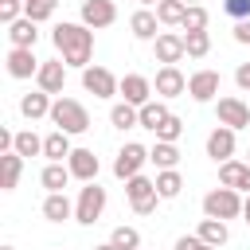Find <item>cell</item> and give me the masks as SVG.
<instances>
[{
	"instance_id": "cell-13",
	"label": "cell",
	"mask_w": 250,
	"mask_h": 250,
	"mask_svg": "<svg viewBox=\"0 0 250 250\" xmlns=\"http://www.w3.org/2000/svg\"><path fill=\"white\" fill-rule=\"evenodd\" d=\"M39 59L31 55V47H12L8 51V74L12 78H31V74H39Z\"/></svg>"
},
{
	"instance_id": "cell-38",
	"label": "cell",
	"mask_w": 250,
	"mask_h": 250,
	"mask_svg": "<svg viewBox=\"0 0 250 250\" xmlns=\"http://www.w3.org/2000/svg\"><path fill=\"white\" fill-rule=\"evenodd\" d=\"M223 12L238 23V20H250V0H223Z\"/></svg>"
},
{
	"instance_id": "cell-12",
	"label": "cell",
	"mask_w": 250,
	"mask_h": 250,
	"mask_svg": "<svg viewBox=\"0 0 250 250\" xmlns=\"http://www.w3.org/2000/svg\"><path fill=\"white\" fill-rule=\"evenodd\" d=\"M121 98L141 109V105L152 102V82H148L145 74H125V78H121Z\"/></svg>"
},
{
	"instance_id": "cell-16",
	"label": "cell",
	"mask_w": 250,
	"mask_h": 250,
	"mask_svg": "<svg viewBox=\"0 0 250 250\" xmlns=\"http://www.w3.org/2000/svg\"><path fill=\"white\" fill-rule=\"evenodd\" d=\"M219 184L250 195V164H242V160H227V164H219Z\"/></svg>"
},
{
	"instance_id": "cell-45",
	"label": "cell",
	"mask_w": 250,
	"mask_h": 250,
	"mask_svg": "<svg viewBox=\"0 0 250 250\" xmlns=\"http://www.w3.org/2000/svg\"><path fill=\"white\" fill-rule=\"evenodd\" d=\"M156 4H160V0H141V8H156Z\"/></svg>"
},
{
	"instance_id": "cell-17",
	"label": "cell",
	"mask_w": 250,
	"mask_h": 250,
	"mask_svg": "<svg viewBox=\"0 0 250 250\" xmlns=\"http://www.w3.org/2000/svg\"><path fill=\"white\" fill-rule=\"evenodd\" d=\"M35 82H39V90L43 94H62V86H66V62H43L39 66V74H35Z\"/></svg>"
},
{
	"instance_id": "cell-39",
	"label": "cell",
	"mask_w": 250,
	"mask_h": 250,
	"mask_svg": "<svg viewBox=\"0 0 250 250\" xmlns=\"http://www.w3.org/2000/svg\"><path fill=\"white\" fill-rule=\"evenodd\" d=\"M20 16H23V4H20V0H4V4H0V20H4L8 27H12Z\"/></svg>"
},
{
	"instance_id": "cell-27",
	"label": "cell",
	"mask_w": 250,
	"mask_h": 250,
	"mask_svg": "<svg viewBox=\"0 0 250 250\" xmlns=\"http://www.w3.org/2000/svg\"><path fill=\"white\" fill-rule=\"evenodd\" d=\"M195 234H199V238H203L207 246H215V250H219V246H223V242L230 238V230H227V223H223V219H203Z\"/></svg>"
},
{
	"instance_id": "cell-8",
	"label": "cell",
	"mask_w": 250,
	"mask_h": 250,
	"mask_svg": "<svg viewBox=\"0 0 250 250\" xmlns=\"http://www.w3.org/2000/svg\"><path fill=\"white\" fill-rule=\"evenodd\" d=\"M82 86H86L94 98H113V94H121V82H117L105 66H86V70H82Z\"/></svg>"
},
{
	"instance_id": "cell-14",
	"label": "cell",
	"mask_w": 250,
	"mask_h": 250,
	"mask_svg": "<svg viewBox=\"0 0 250 250\" xmlns=\"http://www.w3.org/2000/svg\"><path fill=\"white\" fill-rule=\"evenodd\" d=\"M207 156H211L215 164H227V160L234 156V129L219 125V129L207 137Z\"/></svg>"
},
{
	"instance_id": "cell-34",
	"label": "cell",
	"mask_w": 250,
	"mask_h": 250,
	"mask_svg": "<svg viewBox=\"0 0 250 250\" xmlns=\"http://www.w3.org/2000/svg\"><path fill=\"white\" fill-rule=\"evenodd\" d=\"M184 47H188L191 59H203V55L211 51V35H207V31H191V35H184Z\"/></svg>"
},
{
	"instance_id": "cell-42",
	"label": "cell",
	"mask_w": 250,
	"mask_h": 250,
	"mask_svg": "<svg viewBox=\"0 0 250 250\" xmlns=\"http://www.w3.org/2000/svg\"><path fill=\"white\" fill-rule=\"evenodd\" d=\"M234 82H238L242 90H250V62H242V66L234 70Z\"/></svg>"
},
{
	"instance_id": "cell-44",
	"label": "cell",
	"mask_w": 250,
	"mask_h": 250,
	"mask_svg": "<svg viewBox=\"0 0 250 250\" xmlns=\"http://www.w3.org/2000/svg\"><path fill=\"white\" fill-rule=\"evenodd\" d=\"M94 250H117V246H113V242H102V246H94Z\"/></svg>"
},
{
	"instance_id": "cell-48",
	"label": "cell",
	"mask_w": 250,
	"mask_h": 250,
	"mask_svg": "<svg viewBox=\"0 0 250 250\" xmlns=\"http://www.w3.org/2000/svg\"><path fill=\"white\" fill-rule=\"evenodd\" d=\"M246 164H250V160H246Z\"/></svg>"
},
{
	"instance_id": "cell-10",
	"label": "cell",
	"mask_w": 250,
	"mask_h": 250,
	"mask_svg": "<svg viewBox=\"0 0 250 250\" xmlns=\"http://www.w3.org/2000/svg\"><path fill=\"white\" fill-rule=\"evenodd\" d=\"M184 90H188V78L180 74V66H160V70H156L152 94H160V98H180Z\"/></svg>"
},
{
	"instance_id": "cell-4",
	"label": "cell",
	"mask_w": 250,
	"mask_h": 250,
	"mask_svg": "<svg viewBox=\"0 0 250 250\" xmlns=\"http://www.w3.org/2000/svg\"><path fill=\"white\" fill-rule=\"evenodd\" d=\"M102 211H105V188H98V180H94V184H86V188L78 191L74 219H78L82 227H94V223L102 219Z\"/></svg>"
},
{
	"instance_id": "cell-24",
	"label": "cell",
	"mask_w": 250,
	"mask_h": 250,
	"mask_svg": "<svg viewBox=\"0 0 250 250\" xmlns=\"http://www.w3.org/2000/svg\"><path fill=\"white\" fill-rule=\"evenodd\" d=\"M70 215H74V207H70V199H66L62 191H51V195L43 199V219L62 223V219H70Z\"/></svg>"
},
{
	"instance_id": "cell-43",
	"label": "cell",
	"mask_w": 250,
	"mask_h": 250,
	"mask_svg": "<svg viewBox=\"0 0 250 250\" xmlns=\"http://www.w3.org/2000/svg\"><path fill=\"white\" fill-rule=\"evenodd\" d=\"M242 215H246V223H250V195L242 199Z\"/></svg>"
},
{
	"instance_id": "cell-30",
	"label": "cell",
	"mask_w": 250,
	"mask_h": 250,
	"mask_svg": "<svg viewBox=\"0 0 250 250\" xmlns=\"http://www.w3.org/2000/svg\"><path fill=\"white\" fill-rule=\"evenodd\" d=\"M184 16H188V4L184 0H160L156 4V20L160 23H172L176 27V23H184Z\"/></svg>"
},
{
	"instance_id": "cell-20",
	"label": "cell",
	"mask_w": 250,
	"mask_h": 250,
	"mask_svg": "<svg viewBox=\"0 0 250 250\" xmlns=\"http://www.w3.org/2000/svg\"><path fill=\"white\" fill-rule=\"evenodd\" d=\"M51 94H43V90H35V94H23L20 98V113L27 117V121H35V117H51Z\"/></svg>"
},
{
	"instance_id": "cell-5",
	"label": "cell",
	"mask_w": 250,
	"mask_h": 250,
	"mask_svg": "<svg viewBox=\"0 0 250 250\" xmlns=\"http://www.w3.org/2000/svg\"><path fill=\"white\" fill-rule=\"evenodd\" d=\"M125 195H129V203H133L137 215H152L156 203H160V195H156V180H148V176H133V180H125Z\"/></svg>"
},
{
	"instance_id": "cell-47",
	"label": "cell",
	"mask_w": 250,
	"mask_h": 250,
	"mask_svg": "<svg viewBox=\"0 0 250 250\" xmlns=\"http://www.w3.org/2000/svg\"><path fill=\"white\" fill-rule=\"evenodd\" d=\"M4 250H12V246H4Z\"/></svg>"
},
{
	"instance_id": "cell-15",
	"label": "cell",
	"mask_w": 250,
	"mask_h": 250,
	"mask_svg": "<svg viewBox=\"0 0 250 250\" xmlns=\"http://www.w3.org/2000/svg\"><path fill=\"white\" fill-rule=\"evenodd\" d=\"M66 168H70V176H74V180L94 184V180H98V156H94V148H74V152H70V160H66Z\"/></svg>"
},
{
	"instance_id": "cell-7",
	"label": "cell",
	"mask_w": 250,
	"mask_h": 250,
	"mask_svg": "<svg viewBox=\"0 0 250 250\" xmlns=\"http://www.w3.org/2000/svg\"><path fill=\"white\" fill-rule=\"evenodd\" d=\"M152 55H156V62H164V66H176V62L188 55V47H184V35H176V31H160V35L152 39Z\"/></svg>"
},
{
	"instance_id": "cell-25",
	"label": "cell",
	"mask_w": 250,
	"mask_h": 250,
	"mask_svg": "<svg viewBox=\"0 0 250 250\" xmlns=\"http://www.w3.org/2000/svg\"><path fill=\"white\" fill-rule=\"evenodd\" d=\"M109 125L125 133V129H133V125H141V109H137V105H129V102H117V105L109 109Z\"/></svg>"
},
{
	"instance_id": "cell-29",
	"label": "cell",
	"mask_w": 250,
	"mask_h": 250,
	"mask_svg": "<svg viewBox=\"0 0 250 250\" xmlns=\"http://www.w3.org/2000/svg\"><path fill=\"white\" fill-rule=\"evenodd\" d=\"M164 121H168V105H164V102L152 98L148 105H141V129H152V133H156Z\"/></svg>"
},
{
	"instance_id": "cell-19",
	"label": "cell",
	"mask_w": 250,
	"mask_h": 250,
	"mask_svg": "<svg viewBox=\"0 0 250 250\" xmlns=\"http://www.w3.org/2000/svg\"><path fill=\"white\" fill-rule=\"evenodd\" d=\"M70 133H62V129H55V133H47L43 137V156L51 160V164H62V160H70Z\"/></svg>"
},
{
	"instance_id": "cell-11",
	"label": "cell",
	"mask_w": 250,
	"mask_h": 250,
	"mask_svg": "<svg viewBox=\"0 0 250 250\" xmlns=\"http://www.w3.org/2000/svg\"><path fill=\"white\" fill-rule=\"evenodd\" d=\"M117 20V8L113 0H82V23L94 31V27H109Z\"/></svg>"
},
{
	"instance_id": "cell-9",
	"label": "cell",
	"mask_w": 250,
	"mask_h": 250,
	"mask_svg": "<svg viewBox=\"0 0 250 250\" xmlns=\"http://www.w3.org/2000/svg\"><path fill=\"white\" fill-rule=\"evenodd\" d=\"M215 113H219V125H227V129H234V133L250 125V105H246L242 98H219Z\"/></svg>"
},
{
	"instance_id": "cell-28",
	"label": "cell",
	"mask_w": 250,
	"mask_h": 250,
	"mask_svg": "<svg viewBox=\"0 0 250 250\" xmlns=\"http://www.w3.org/2000/svg\"><path fill=\"white\" fill-rule=\"evenodd\" d=\"M148 160H152L160 172H164V168H176V164H180V148L168 145V141H156V145L148 148Z\"/></svg>"
},
{
	"instance_id": "cell-3",
	"label": "cell",
	"mask_w": 250,
	"mask_h": 250,
	"mask_svg": "<svg viewBox=\"0 0 250 250\" xmlns=\"http://www.w3.org/2000/svg\"><path fill=\"white\" fill-rule=\"evenodd\" d=\"M203 211H207V219H234V215H242V195L234 191V188H215V191H207L203 195Z\"/></svg>"
},
{
	"instance_id": "cell-6",
	"label": "cell",
	"mask_w": 250,
	"mask_h": 250,
	"mask_svg": "<svg viewBox=\"0 0 250 250\" xmlns=\"http://www.w3.org/2000/svg\"><path fill=\"white\" fill-rule=\"evenodd\" d=\"M145 164H148V148L137 145V141H129V145L117 152V160H113V176H117V180H133V176H141Z\"/></svg>"
},
{
	"instance_id": "cell-36",
	"label": "cell",
	"mask_w": 250,
	"mask_h": 250,
	"mask_svg": "<svg viewBox=\"0 0 250 250\" xmlns=\"http://www.w3.org/2000/svg\"><path fill=\"white\" fill-rule=\"evenodd\" d=\"M180 27H184L188 35H191V31H207V8H199V4H195V8H188V16H184V23H180Z\"/></svg>"
},
{
	"instance_id": "cell-22",
	"label": "cell",
	"mask_w": 250,
	"mask_h": 250,
	"mask_svg": "<svg viewBox=\"0 0 250 250\" xmlns=\"http://www.w3.org/2000/svg\"><path fill=\"white\" fill-rule=\"evenodd\" d=\"M20 172H23V156H20V152H4V156H0V188L12 191V188L20 184Z\"/></svg>"
},
{
	"instance_id": "cell-18",
	"label": "cell",
	"mask_w": 250,
	"mask_h": 250,
	"mask_svg": "<svg viewBox=\"0 0 250 250\" xmlns=\"http://www.w3.org/2000/svg\"><path fill=\"white\" fill-rule=\"evenodd\" d=\"M188 94H191L195 102H211V98L219 94V70H195V74L188 78Z\"/></svg>"
},
{
	"instance_id": "cell-32",
	"label": "cell",
	"mask_w": 250,
	"mask_h": 250,
	"mask_svg": "<svg viewBox=\"0 0 250 250\" xmlns=\"http://www.w3.org/2000/svg\"><path fill=\"white\" fill-rule=\"evenodd\" d=\"M55 8H59V0H23V16H27V20H35V23L51 20V16H55Z\"/></svg>"
},
{
	"instance_id": "cell-23",
	"label": "cell",
	"mask_w": 250,
	"mask_h": 250,
	"mask_svg": "<svg viewBox=\"0 0 250 250\" xmlns=\"http://www.w3.org/2000/svg\"><path fill=\"white\" fill-rule=\"evenodd\" d=\"M8 39H12V47H35V39H39V31H35V20L20 16V20L8 27Z\"/></svg>"
},
{
	"instance_id": "cell-35",
	"label": "cell",
	"mask_w": 250,
	"mask_h": 250,
	"mask_svg": "<svg viewBox=\"0 0 250 250\" xmlns=\"http://www.w3.org/2000/svg\"><path fill=\"white\" fill-rule=\"evenodd\" d=\"M109 242H113L117 250H137V246H141V234H137L133 227H113Z\"/></svg>"
},
{
	"instance_id": "cell-2",
	"label": "cell",
	"mask_w": 250,
	"mask_h": 250,
	"mask_svg": "<svg viewBox=\"0 0 250 250\" xmlns=\"http://www.w3.org/2000/svg\"><path fill=\"white\" fill-rule=\"evenodd\" d=\"M51 121H55V129H62V133H70V137L90 129V113H86V105L74 102V98H59V102L51 105Z\"/></svg>"
},
{
	"instance_id": "cell-37",
	"label": "cell",
	"mask_w": 250,
	"mask_h": 250,
	"mask_svg": "<svg viewBox=\"0 0 250 250\" xmlns=\"http://www.w3.org/2000/svg\"><path fill=\"white\" fill-rule=\"evenodd\" d=\"M180 133H184V121H180L176 113H168V121L156 129V141H168V145H176V141H180Z\"/></svg>"
},
{
	"instance_id": "cell-33",
	"label": "cell",
	"mask_w": 250,
	"mask_h": 250,
	"mask_svg": "<svg viewBox=\"0 0 250 250\" xmlns=\"http://www.w3.org/2000/svg\"><path fill=\"white\" fill-rule=\"evenodd\" d=\"M16 152H20V156H39V152H43V137H35L31 129L16 133Z\"/></svg>"
},
{
	"instance_id": "cell-1",
	"label": "cell",
	"mask_w": 250,
	"mask_h": 250,
	"mask_svg": "<svg viewBox=\"0 0 250 250\" xmlns=\"http://www.w3.org/2000/svg\"><path fill=\"white\" fill-rule=\"evenodd\" d=\"M51 39H55V47H59V55H62L66 66H78V70L90 66V55H94V31H90L86 23H59V27L51 31Z\"/></svg>"
},
{
	"instance_id": "cell-26",
	"label": "cell",
	"mask_w": 250,
	"mask_h": 250,
	"mask_svg": "<svg viewBox=\"0 0 250 250\" xmlns=\"http://www.w3.org/2000/svg\"><path fill=\"white\" fill-rule=\"evenodd\" d=\"M180 191H184V176H180L176 168L156 172V195H160V199H176Z\"/></svg>"
},
{
	"instance_id": "cell-46",
	"label": "cell",
	"mask_w": 250,
	"mask_h": 250,
	"mask_svg": "<svg viewBox=\"0 0 250 250\" xmlns=\"http://www.w3.org/2000/svg\"><path fill=\"white\" fill-rule=\"evenodd\" d=\"M184 4H188V8H195V0H184Z\"/></svg>"
},
{
	"instance_id": "cell-49",
	"label": "cell",
	"mask_w": 250,
	"mask_h": 250,
	"mask_svg": "<svg viewBox=\"0 0 250 250\" xmlns=\"http://www.w3.org/2000/svg\"><path fill=\"white\" fill-rule=\"evenodd\" d=\"M20 4H23V0H20Z\"/></svg>"
},
{
	"instance_id": "cell-21",
	"label": "cell",
	"mask_w": 250,
	"mask_h": 250,
	"mask_svg": "<svg viewBox=\"0 0 250 250\" xmlns=\"http://www.w3.org/2000/svg\"><path fill=\"white\" fill-rule=\"evenodd\" d=\"M129 27H133V35L137 39H156L160 31V20H156V12H148V8H137L133 16H129Z\"/></svg>"
},
{
	"instance_id": "cell-40",
	"label": "cell",
	"mask_w": 250,
	"mask_h": 250,
	"mask_svg": "<svg viewBox=\"0 0 250 250\" xmlns=\"http://www.w3.org/2000/svg\"><path fill=\"white\" fill-rule=\"evenodd\" d=\"M176 250H215V246H207V242H203V238H199V234H191V238H188V234H184V238H180V242H176Z\"/></svg>"
},
{
	"instance_id": "cell-41",
	"label": "cell",
	"mask_w": 250,
	"mask_h": 250,
	"mask_svg": "<svg viewBox=\"0 0 250 250\" xmlns=\"http://www.w3.org/2000/svg\"><path fill=\"white\" fill-rule=\"evenodd\" d=\"M234 39L250 47V20H238V23H234Z\"/></svg>"
},
{
	"instance_id": "cell-31",
	"label": "cell",
	"mask_w": 250,
	"mask_h": 250,
	"mask_svg": "<svg viewBox=\"0 0 250 250\" xmlns=\"http://www.w3.org/2000/svg\"><path fill=\"white\" fill-rule=\"evenodd\" d=\"M66 180H70V168H62V164H47L43 176H39V184H43L47 191H62Z\"/></svg>"
}]
</instances>
